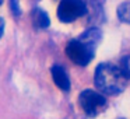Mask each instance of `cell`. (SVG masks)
I'll use <instances>...</instances> for the list:
<instances>
[{
  "label": "cell",
  "instance_id": "obj_7",
  "mask_svg": "<svg viewBox=\"0 0 130 119\" xmlns=\"http://www.w3.org/2000/svg\"><path fill=\"white\" fill-rule=\"evenodd\" d=\"M101 37H102L101 29H98V28H90V29H87L84 34H81L80 39H83L84 42H87V43H90V45H92L94 48H96L98 42L101 41Z\"/></svg>",
  "mask_w": 130,
  "mask_h": 119
},
{
  "label": "cell",
  "instance_id": "obj_2",
  "mask_svg": "<svg viewBox=\"0 0 130 119\" xmlns=\"http://www.w3.org/2000/svg\"><path fill=\"white\" fill-rule=\"evenodd\" d=\"M95 48L80 38L70 41L66 46V55L69 56V59L78 66H87L92 60Z\"/></svg>",
  "mask_w": 130,
  "mask_h": 119
},
{
  "label": "cell",
  "instance_id": "obj_12",
  "mask_svg": "<svg viewBox=\"0 0 130 119\" xmlns=\"http://www.w3.org/2000/svg\"><path fill=\"white\" fill-rule=\"evenodd\" d=\"M0 4H2V0H0Z\"/></svg>",
  "mask_w": 130,
  "mask_h": 119
},
{
  "label": "cell",
  "instance_id": "obj_11",
  "mask_svg": "<svg viewBox=\"0 0 130 119\" xmlns=\"http://www.w3.org/2000/svg\"><path fill=\"white\" fill-rule=\"evenodd\" d=\"M3 32H4V21H3V18L0 17V38H2Z\"/></svg>",
  "mask_w": 130,
  "mask_h": 119
},
{
  "label": "cell",
  "instance_id": "obj_5",
  "mask_svg": "<svg viewBox=\"0 0 130 119\" xmlns=\"http://www.w3.org/2000/svg\"><path fill=\"white\" fill-rule=\"evenodd\" d=\"M52 79H53L55 84L60 88L62 91H69L70 90V79L67 76V71L59 65H55L51 70Z\"/></svg>",
  "mask_w": 130,
  "mask_h": 119
},
{
  "label": "cell",
  "instance_id": "obj_10",
  "mask_svg": "<svg viewBox=\"0 0 130 119\" xmlns=\"http://www.w3.org/2000/svg\"><path fill=\"white\" fill-rule=\"evenodd\" d=\"M11 6H13V10H14V14H20L21 13V10H20V7H17V0H11Z\"/></svg>",
  "mask_w": 130,
  "mask_h": 119
},
{
  "label": "cell",
  "instance_id": "obj_8",
  "mask_svg": "<svg viewBox=\"0 0 130 119\" xmlns=\"http://www.w3.org/2000/svg\"><path fill=\"white\" fill-rule=\"evenodd\" d=\"M118 17L122 23L130 24V3H122L118 7Z\"/></svg>",
  "mask_w": 130,
  "mask_h": 119
},
{
  "label": "cell",
  "instance_id": "obj_1",
  "mask_svg": "<svg viewBox=\"0 0 130 119\" xmlns=\"http://www.w3.org/2000/svg\"><path fill=\"white\" fill-rule=\"evenodd\" d=\"M95 87L106 95H118L126 88V76L122 69L110 65L101 63L95 70Z\"/></svg>",
  "mask_w": 130,
  "mask_h": 119
},
{
  "label": "cell",
  "instance_id": "obj_3",
  "mask_svg": "<svg viewBox=\"0 0 130 119\" xmlns=\"http://www.w3.org/2000/svg\"><path fill=\"white\" fill-rule=\"evenodd\" d=\"M78 104L88 118H95L106 108V99L94 90H84L78 97Z\"/></svg>",
  "mask_w": 130,
  "mask_h": 119
},
{
  "label": "cell",
  "instance_id": "obj_9",
  "mask_svg": "<svg viewBox=\"0 0 130 119\" xmlns=\"http://www.w3.org/2000/svg\"><path fill=\"white\" fill-rule=\"evenodd\" d=\"M120 69L124 73V76L130 79V56H124L120 62Z\"/></svg>",
  "mask_w": 130,
  "mask_h": 119
},
{
  "label": "cell",
  "instance_id": "obj_4",
  "mask_svg": "<svg viewBox=\"0 0 130 119\" xmlns=\"http://www.w3.org/2000/svg\"><path fill=\"white\" fill-rule=\"evenodd\" d=\"M87 6L83 0H62L57 7V18L62 23H73L85 14Z\"/></svg>",
  "mask_w": 130,
  "mask_h": 119
},
{
  "label": "cell",
  "instance_id": "obj_6",
  "mask_svg": "<svg viewBox=\"0 0 130 119\" xmlns=\"http://www.w3.org/2000/svg\"><path fill=\"white\" fill-rule=\"evenodd\" d=\"M31 20L37 28H48L51 20H49L48 14L41 9H34L31 11Z\"/></svg>",
  "mask_w": 130,
  "mask_h": 119
}]
</instances>
